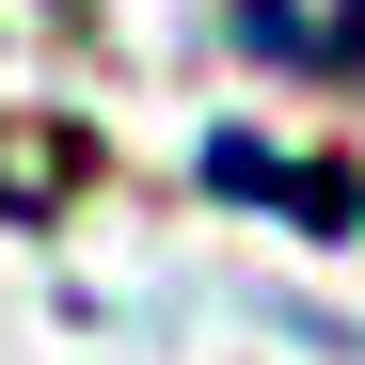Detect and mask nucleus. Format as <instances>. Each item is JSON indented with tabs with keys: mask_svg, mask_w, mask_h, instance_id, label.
I'll return each instance as SVG.
<instances>
[{
	"mask_svg": "<svg viewBox=\"0 0 365 365\" xmlns=\"http://www.w3.org/2000/svg\"><path fill=\"white\" fill-rule=\"evenodd\" d=\"M207 175H222V191H270V207H302L318 238H365V191H349V175H302V159H270V143H222Z\"/></svg>",
	"mask_w": 365,
	"mask_h": 365,
	"instance_id": "obj_1",
	"label": "nucleus"
}]
</instances>
